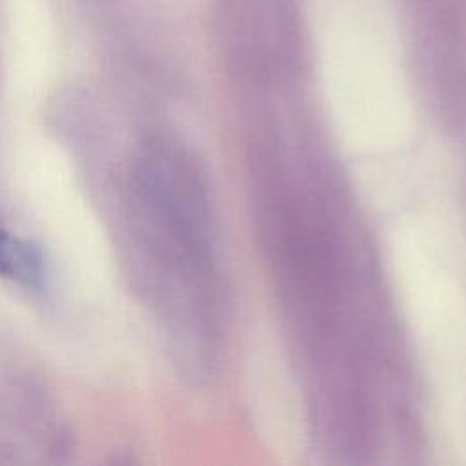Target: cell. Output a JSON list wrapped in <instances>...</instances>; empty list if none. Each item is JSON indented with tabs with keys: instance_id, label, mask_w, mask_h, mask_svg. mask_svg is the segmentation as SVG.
I'll list each match as a JSON object with an SVG mask.
<instances>
[{
	"instance_id": "cell-1",
	"label": "cell",
	"mask_w": 466,
	"mask_h": 466,
	"mask_svg": "<svg viewBox=\"0 0 466 466\" xmlns=\"http://www.w3.org/2000/svg\"><path fill=\"white\" fill-rule=\"evenodd\" d=\"M0 273L7 279L35 286L44 277V260L29 242L0 229Z\"/></svg>"
}]
</instances>
